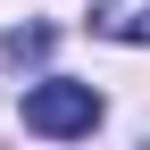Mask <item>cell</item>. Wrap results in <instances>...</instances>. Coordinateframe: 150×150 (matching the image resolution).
Wrapping results in <instances>:
<instances>
[{
	"instance_id": "cell-1",
	"label": "cell",
	"mask_w": 150,
	"mask_h": 150,
	"mask_svg": "<svg viewBox=\"0 0 150 150\" xmlns=\"http://www.w3.org/2000/svg\"><path fill=\"white\" fill-rule=\"evenodd\" d=\"M92 125H100V92H92V83L50 75V83L25 92V134H42V142H75V134H92Z\"/></svg>"
},
{
	"instance_id": "cell-2",
	"label": "cell",
	"mask_w": 150,
	"mask_h": 150,
	"mask_svg": "<svg viewBox=\"0 0 150 150\" xmlns=\"http://www.w3.org/2000/svg\"><path fill=\"white\" fill-rule=\"evenodd\" d=\"M92 33H100V42H150V0H100V8H92Z\"/></svg>"
},
{
	"instance_id": "cell-3",
	"label": "cell",
	"mask_w": 150,
	"mask_h": 150,
	"mask_svg": "<svg viewBox=\"0 0 150 150\" xmlns=\"http://www.w3.org/2000/svg\"><path fill=\"white\" fill-rule=\"evenodd\" d=\"M8 50H17V59H42V50H50V25H25V33H8Z\"/></svg>"
}]
</instances>
